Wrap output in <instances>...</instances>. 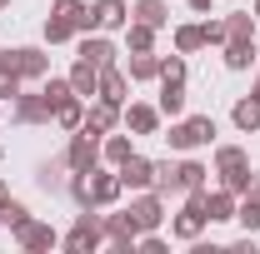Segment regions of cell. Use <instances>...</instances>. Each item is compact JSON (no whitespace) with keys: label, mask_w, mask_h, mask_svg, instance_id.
Masks as SVG:
<instances>
[{"label":"cell","mask_w":260,"mask_h":254,"mask_svg":"<svg viewBox=\"0 0 260 254\" xmlns=\"http://www.w3.org/2000/svg\"><path fill=\"white\" fill-rule=\"evenodd\" d=\"M70 254H95L100 244H105V220H100L95 209H80L75 215V224H70V234L60 239Z\"/></svg>","instance_id":"obj_1"},{"label":"cell","mask_w":260,"mask_h":254,"mask_svg":"<svg viewBox=\"0 0 260 254\" xmlns=\"http://www.w3.org/2000/svg\"><path fill=\"white\" fill-rule=\"evenodd\" d=\"M100 140H105V135H100V130H85V125L70 135V145H65V164H70V175H90V170L100 164Z\"/></svg>","instance_id":"obj_2"},{"label":"cell","mask_w":260,"mask_h":254,"mask_svg":"<svg viewBox=\"0 0 260 254\" xmlns=\"http://www.w3.org/2000/svg\"><path fill=\"white\" fill-rule=\"evenodd\" d=\"M170 150H200V145H215V120L210 115H185L170 125Z\"/></svg>","instance_id":"obj_3"},{"label":"cell","mask_w":260,"mask_h":254,"mask_svg":"<svg viewBox=\"0 0 260 254\" xmlns=\"http://www.w3.org/2000/svg\"><path fill=\"white\" fill-rule=\"evenodd\" d=\"M205 224H210V220H205V190H190V194H185V204H180V215L170 220V234L190 244V239L205 234Z\"/></svg>","instance_id":"obj_4"},{"label":"cell","mask_w":260,"mask_h":254,"mask_svg":"<svg viewBox=\"0 0 260 254\" xmlns=\"http://www.w3.org/2000/svg\"><path fill=\"white\" fill-rule=\"evenodd\" d=\"M0 65L15 70L20 80H45L50 75V55L35 50V45H15V50H0Z\"/></svg>","instance_id":"obj_5"},{"label":"cell","mask_w":260,"mask_h":254,"mask_svg":"<svg viewBox=\"0 0 260 254\" xmlns=\"http://www.w3.org/2000/svg\"><path fill=\"white\" fill-rule=\"evenodd\" d=\"M100 220H105V244H110V249L115 254H130L135 249V239H140V220H135V215H100Z\"/></svg>","instance_id":"obj_6"},{"label":"cell","mask_w":260,"mask_h":254,"mask_svg":"<svg viewBox=\"0 0 260 254\" xmlns=\"http://www.w3.org/2000/svg\"><path fill=\"white\" fill-rule=\"evenodd\" d=\"M130 215L140 220V234H145V229H160V224H165V194L135 190V194H130Z\"/></svg>","instance_id":"obj_7"},{"label":"cell","mask_w":260,"mask_h":254,"mask_svg":"<svg viewBox=\"0 0 260 254\" xmlns=\"http://www.w3.org/2000/svg\"><path fill=\"white\" fill-rule=\"evenodd\" d=\"M75 55H80V60H90L95 70H110L120 50H115V40H110L105 30H90V35H80V50H75Z\"/></svg>","instance_id":"obj_8"},{"label":"cell","mask_w":260,"mask_h":254,"mask_svg":"<svg viewBox=\"0 0 260 254\" xmlns=\"http://www.w3.org/2000/svg\"><path fill=\"white\" fill-rule=\"evenodd\" d=\"M85 180H90V204H95V209H110V204L125 194V185H120V175H115V170H100V164H95Z\"/></svg>","instance_id":"obj_9"},{"label":"cell","mask_w":260,"mask_h":254,"mask_svg":"<svg viewBox=\"0 0 260 254\" xmlns=\"http://www.w3.org/2000/svg\"><path fill=\"white\" fill-rule=\"evenodd\" d=\"M10 120H15V125H50L55 115H50L45 95L35 90V95H15V100H10Z\"/></svg>","instance_id":"obj_10"},{"label":"cell","mask_w":260,"mask_h":254,"mask_svg":"<svg viewBox=\"0 0 260 254\" xmlns=\"http://www.w3.org/2000/svg\"><path fill=\"white\" fill-rule=\"evenodd\" d=\"M15 239H20V249H25V254H45V249L60 244V234H55V224H50V220H30L25 229H15Z\"/></svg>","instance_id":"obj_11"},{"label":"cell","mask_w":260,"mask_h":254,"mask_svg":"<svg viewBox=\"0 0 260 254\" xmlns=\"http://www.w3.org/2000/svg\"><path fill=\"white\" fill-rule=\"evenodd\" d=\"M115 175H120V185H125L130 194H135V190H150V185H155V159L130 155L125 164H115Z\"/></svg>","instance_id":"obj_12"},{"label":"cell","mask_w":260,"mask_h":254,"mask_svg":"<svg viewBox=\"0 0 260 254\" xmlns=\"http://www.w3.org/2000/svg\"><path fill=\"white\" fill-rule=\"evenodd\" d=\"M120 120H125L130 135H155V125H160V110H155V105H140V100H130L125 110H120Z\"/></svg>","instance_id":"obj_13"},{"label":"cell","mask_w":260,"mask_h":254,"mask_svg":"<svg viewBox=\"0 0 260 254\" xmlns=\"http://www.w3.org/2000/svg\"><path fill=\"white\" fill-rule=\"evenodd\" d=\"M235 204H240V194H230L225 185H220V190H205V220L210 224L235 220Z\"/></svg>","instance_id":"obj_14"},{"label":"cell","mask_w":260,"mask_h":254,"mask_svg":"<svg viewBox=\"0 0 260 254\" xmlns=\"http://www.w3.org/2000/svg\"><path fill=\"white\" fill-rule=\"evenodd\" d=\"M125 95H130V75H125V70H120V65L100 70V100H110V105L125 110Z\"/></svg>","instance_id":"obj_15"},{"label":"cell","mask_w":260,"mask_h":254,"mask_svg":"<svg viewBox=\"0 0 260 254\" xmlns=\"http://www.w3.org/2000/svg\"><path fill=\"white\" fill-rule=\"evenodd\" d=\"M90 10H95V20H100V30H105V35L130 25V5H125V0H95Z\"/></svg>","instance_id":"obj_16"},{"label":"cell","mask_w":260,"mask_h":254,"mask_svg":"<svg viewBox=\"0 0 260 254\" xmlns=\"http://www.w3.org/2000/svg\"><path fill=\"white\" fill-rule=\"evenodd\" d=\"M130 80H160V55L155 50H130V60L120 65Z\"/></svg>","instance_id":"obj_17"},{"label":"cell","mask_w":260,"mask_h":254,"mask_svg":"<svg viewBox=\"0 0 260 254\" xmlns=\"http://www.w3.org/2000/svg\"><path fill=\"white\" fill-rule=\"evenodd\" d=\"M70 85H75L80 100H95L100 95V70L90 60H75V65H70Z\"/></svg>","instance_id":"obj_18"},{"label":"cell","mask_w":260,"mask_h":254,"mask_svg":"<svg viewBox=\"0 0 260 254\" xmlns=\"http://www.w3.org/2000/svg\"><path fill=\"white\" fill-rule=\"evenodd\" d=\"M115 125H120V105H110V100H100V95H95V105L85 110V130H100V135H110Z\"/></svg>","instance_id":"obj_19"},{"label":"cell","mask_w":260,"mask_h":254,"mask_svg":"<svg viewBox=\"0 0 260 254\" xmlns=\"http://www.w3.org/2000/svg\"><path fill=\"white\" fill-rule=\"evenodd\" d=\"M130 20L165 30V25H170V5H165V0H135V5H130Z\"/></svg>","instance_id":"obj_20"},{"label":"cell","mask_w":260,"mask_h":254,"mask_svg":"<svg viewBox=\"0 0 260 254\" xmlns=\"http://www.w3.org/2000/svg\"><path fill=\"white\" fill-rule=\"evenodd\" d=\"M155 110L170 115V120H180L185 115V80H160V105Z\"/></svg>","instance_id":"obj_21"},{"label":"cell","mask_w":260,"mask_h":254,"mask_svg":"<svg viewBox=\"0 0 260 254\" xmlns=\"http://www.w3.org/2000/svg\"><path fill=\"white\" fill-rule=\"evenodd\" d=\"M40 95H45V105H50V115H55V110H60L65 100H75V85H70V75H45Z\"/></svg>","instance_id":"obj_22"},{"label":"cell","mask_w":260,"mask_h":254,"mask_svg":"<svg viewBox=\"0 0 260 254\" xmlns=\"http://www.w3.org/2000/svg\"><path fill=\"white\" fill-rule=\"evenodd\" d=\"M130 155H135V145H130V135H105V140H100V159H105L110 170H115V164H125Z\"/></svg>","instance_id":"obj_23"},{"label":"cell","mask_w":260,"mask_h":254,"mask_svg":"<svg viewBox=\"0 0 260 254\" xmlns=\"http://www.w3.org/2000/svg\"><path fill=\"white\" fill-rule=\"evenodd\" d=\"M255 60H260L255 40H225V65L230 70H250Z\"/></svg>","instance_id":"obj_24"},{"label":"cell","mask_w":260,"mask_h":254,"mask_svg":"<svg viewBox=\"0 0 260 254\" xmlns=\"http://www.w3.org/2000/svg\"><path fill=\"white\" fill-rule=\"evenodd\" d=\"M230 120H235V130H245V135H255V130H260V100H255V95L235 100V110H230Z\"/></svg>","instance_id":"obj_25"},{"label":"cell","mask_w":260,"mask_h":254,"mask_svg":"<svg viewBox=\"0 0 260 254\" xmlns=\"http://www.w3.org/2000/svg\"><path fill=\"white\" fill-rule=\"evenodd\" d=\"M255 10H235V15H225V40H255Z\"/></svg>","instance_id":"obj_26"},{"label":"cell","mask_w":260,"mask_h":254,"mask_svg":"<svg viewBox=\"0 0 260 254\" xmlns=\"http://www.w3.org/2000/svg\"><path fill=\"white\" fill-rule=\"evenodd\" d=\"M175 175H180V190H185V194H190V190H205V180H210V170H205L200 159H180Z\"/></svg>","instance_id":"obj_27"},{"label":"cell","mask_w":260,"mask_h":254,"mask_svg":"<svg viewBox=\"0 0 260 254\" xmlns=\"http://www.w3.org/2000/svg\"><path fill=\"white\" fill-rule=\"evenodd\" d=\"M55 125H60V130H80V125H85V100H80V95L65 100L60 110H55Z\"/></svg>","instance_id":"obj_28"},{"label":"cell","mask_w":260,"mask_h":254,"mask_svg":"<svg viewBox=\"0 0 260 254\" xmlns=\"http://www.w3.org/2000/svg\"><path fill=\"white\" fill-rule=\"evenodd\" d=\"M250 159H245V150L240 145H220L215 150V175H230V170H245Z\"/></svg>","instance_id":"obj_29"},{"label":"cell","mask_w":260,"mask_h":254,"mask_svg":"<svg viewBox=\"0 0 260 254\" xmlns=\"http://www.w3.org/2000/svg\"><path fill=\"white\" fill-rule=\"evenodd\" d=\"M30 220H35V215L20 204V199H5V204H0V224H5V229H25Z\"/></svg>","instance_id":"obj_30"},{"label":"cell","mask_w":260,"mask_h":254,"mask_svg":"<svg viewBox=\"0 0 260 254\" xmlns=\"http://www.w3.org/2000/svg\"><path fill=\"white\" fill-rule=\"evenodd\" d=\"M125 45H130V50H150V45H155V25L130 20V25H125Z\"/></svg>","instance_id":"obj_31"},{"label":"cell","mask_w":260,"mask_h":254,"mask_svg":"<svg viewBox=\"0 0 260 254\" xmlns=\"http://www.w3.org/2000/svg\"><path fill=\"white\" fill-rule=\"evenodd\" d=\"M200 45H205L200 25H175V50H180V55H195Z\"/></svg>","instance_id":"obj_32"},{"label":"cell","mask_w":260,"mask_h":254,"mask_svg":"<svg viewBox=\"0 0 260 254\" xmlns=\"http://www.w3.org/2000/svg\"><path fill=\"white\" fill-rule=\"evenodd\" d=\"M235 220H240L245 234H255L260 229V199H240V204H235Z\"/></svg>","instance_id":"obj_33"},{"label":"cell","mask_w":260,"mask_h":254,"mask_svg":"<svg viewBox=\"0 0 260 254\" xmlns=\"http://www.w3.org/2000/svg\"><path fill=\"white\" fill-rule=\"evenodd\" d=\"M65 170H70V164H65V155L60 159H50V164H45V170H40V190H65Z\"/></svg>","instance_id":"obj_34"},{"label":"cell","mask_w":260,"mask_h":254,"mask_svg":"<svg viewBox=\"0 0 260 254\" xmlns=\"http://www.w3.org/2000/svg\"><path fill=\"white\" fill-rule=\"evenodd\" d=\"M160 80H185V55H160Z\"/></svg>","instance_id":"obj_35"},{"label":"cell","mask_w":260,"mask_h":254,"mask_svg":"<svg viewBox=\"0 0 260 254\" xmlns=\"http://www.w3.org/2000/svg\"><path fill=\"white\" fill-rule=\"evenodd\" d=\"M220 185H225L230 194H245V185H250V164H245V170H230V175H220Z\"/></svg>","instance_id":"obj_36"},{"label":"cell","mask_w":260,"mask_h":254,"mask_svg":"<svg viewBox=\"0 0 260 254\" xmlns=\"http://www.w3.org/2000/svg\"><path fill=\"white\" fill-rule=\"evenodd\" d=\"M15 95H20V75L0 65V100H15Z\"/></svg>","instance_id":"obj_37"},{"label":"cell","mask_w":260,"mask_h":254,"mask_svg":"<svg viewBox=\"0 0 260 254\" xmlns=\"http://www.w3.org/2000/svg\"><path fill=\"white\" fill-rule=\"evenodd\" d=\"M200 35H205V45H225V20H205Z\"/></svg>","instance_id":"obj_38"},{"label":"cell","mask_w":260,"mask_h":254,"mask_svg":"<svg viewBox=\"0 0 260 254\" xmlns=\"http://www.w3.org/2000/svg\"><path fill=\"white\" fill-rule=\"evenodd\" d=\"M240 199H260V170H250V185H245V194Z\"/></svg>","instance_id":"obj_39"},{"label":"cell","mask_w":260,"mask_h":254,"mask_svg":"<svg viewBox=\"0 0 260 254\" xmlns=\"http://www.w3.org/2000/svg\"><path fill=\"white\" fill-rule=\"evenodd\" d=\"M185 5H190L195 15H205V10H210V5H215V0H185Z\"/></svg>","instance_id":"obj_40"},{"label":"cell","mask_w":260,"mask_h":254,"mask_svg":"<svg viewBox=\"0 0 260 254\" xmlns=\"http://www.w3.org/2000/svg\"><path fill=\"white\" fill-rule=\"evenodd\" d=\"M5 199H10V190H5V180H0V204H5Z\"/></svg>","instance_id":"obj_41"},{"label":"cell","mask_w":260,"mask_h":254,"mask_svg":"<svg viewBox=\"0 0 260 254\" xmlns=\"http://www.w3.org/2000/svg\"><path fill=\"white\" fill-rule=\"evenodd\" d=\"M255 20H260V0H255Z\"/></svg>","instance_id":"obj_42"},{"label":"cell","mask_w":260,"mask_h":254,"mask_svg":"<svg viewBox=\"0 0 260 254\" xmlns=\"http://www.w3.org/2000/svg\"><path fill=\"white\" fill-rule=\"evenodd\" d=\"M255 100H260V80H255Z\"/></svg>","instance_id":"obj_43"},{"label":"cell","mask_w":260,"mask_h":254,"mask_svg":"<svg viewBox=\"0 0 260 254\" xmlns=\"http://www.w3.org/2000/svg\"><path fill=\"white\" fill-rule=\"evenodd\" d=\"M5 5H10V0H0V10H5Z\"/></svg>","instance_id":"obj_44"},{"label":"cell","mask_w":260,"mask_h":254,"mask_svg":"<svg viewBox=\"0 0 260 254\" xmlns=\"http://www.w3.org/2000/svg\"><path fill=\"white\" fill-rule=\"evenodd\" d=\"M0 159H5V150H0Z\"/></svg>","instance_id":"obj_45"}]
</instances>
